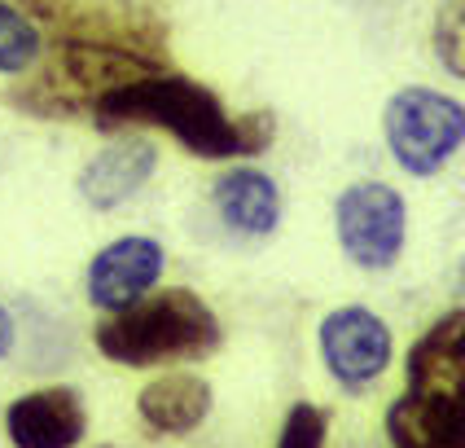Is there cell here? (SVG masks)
I'll list each match as a JSON object with an SVG mask.
<instances>
[{
    "label": "cell",
    "instance_id": "cell-2",
    "mask_svg": "<svg viewBox=\"0 0 465 448\" xmlns=\"http://www.w3.org/2000/svg\"><path fill=\"white\" fill-rule=\"evenodd\" d=\"M88 124L102 136L158 128L176 145H184L193 158H207V163L255 158L277 141V114L272 110L229 114V105L220 102L215 88L189 75H176V71H163V75L136 79V84L105 93L102 102L93 105Z\"/></svg>",
    "mask_w": 465,
    "mask_h": 448
},
{
    "label": "cell",
    "instance_id": "cell-9",
    "mask_svg": "<svg viewBox=\"0 0 465 448\" xmlns=\"http://www.w3.org/2000/svg\"><path fill=\"white\" fill-rule=\"evenodd\" d=\"M158 172V145L145 136V132H119L110 136V145L97 150L79 167L75 189L79 203L93 211H114L124 207L128 198H136L150 176Z\"/></svg>",
    "mask_w": 465,
    "mask_h": 448
},
{
    "label": "cell",
    "instance_id": "cell-8",
    "mask_svg": "<svg viewBox=\"0 0 465 448\" xmlns=\"http://www.w3.org/2000/svg\"><path fill=\"white\" fill-rule=\"evenodd\" d=\"M163 268H167V251L163 242L145 234H128L105 242L102 251L88 260V273H84V294L97 313L114 316L141 304L150 290H158L163 282Z\"/></svg>",
    "mask_w": 465,
    "mask_h": 448
},
{
    "label": "cell",
    "instance_id": "cell-15",
    "mask_svg": "<svg viewBox=\"0 0 465 448\" xmlns=\"http://www.w3.org/2000/svg\"><path fill=\"white\" fill-rule=\"evenodd\" d=\"M430 49L448 75L465 79V0H440L430 23Z\"/></svg>",
    "mask_w": 465,
    "mask_h": 448
},
{
    "label": "cell",
    "instance_id": "cell-11",
    "mask_svg": "<svg viewBox=\"0 0 465 448\" xmlns=\"http://www.w3.org/2000/svg\"><path fill=\"white\" fill-rule=\"evenodd\" d=\"M215 211L229 224L232 234L242 237H272L282 229V184L272 181L268 172H259L251 163L229 167L215 181Z\"/></svg>",
    "mask_w": 465,
    "mask_h": 448
},
{
    "label": "cell",
    "instance_id": "cell-1",
    "mask_svg": "<svg viewBox=\"0 0 465 448\" xmlns=\"http://www.w3.org/2000/svg\"><path fill=\"white\" fill-rule=\"evenodd\" d=\"M45 31L40 71L9 102L35 119H93L105 93L172 71L167 23L136 0H18Z\"/></svg>",
    "mask_w": 465,
    "mask_h": 448
},
{
    "label": "cell",
    "instance_id": "cell-17",
    "mask_svg": "<svg viewBox=\"0 0 465 448\" xmlns=\"http://www.w3.org/2000/svg\"><path fill=\"white\" fill-rule=\"evenodd\" d=\"M14 339H18V325H14V316L9 308H0V361L14 352Z\"/></svg>",
    "mask_w": 465,
    "mask_h": 448
},
{
    "label": "cell",
    "instance_id": "cell-14",
    "mask_svg": "<svg viewBox=\"0 0 465 448\" xmlns=\"http://www.w3.org/2000/svg\"><path fill=\"white\" fill-rule=\"evenodd\" d=\"M45 57V31L18 0H0V75H31Z\"/></svg>",
    "mask_w": 465,
    "mask_h": 448
},
{
    "label": "cell",
    "instance_id": "cell-12",
    "mask_svg": "<svg viewBox=\"0 0 465 448\" xmlns=\"http://www.w3.org/2000/svg\"><path fill=\"white\" fill-rule=\"evenodd\" d=\"M211 404H215L211 383L203 373H189V369L163 373L154 383H145L141 395H136V413L158 435H189V431H198L211 418Z\"/></svg>",
    "mask_w": 465,
    "mask_h": 448
},
{
    "label": "cell",
    "instance_id": "cell-3",
    "mask_svg": "<svg viewBox=\"0 0 465 448\" xmlns=\"http://www.w3.org/2000/svg\"><path fill=\"white\" fill-rule=\"evenodd\" d=\"M224 339L220 316L198 290L163 286L141 304L105 316L93 330V343L105 361L128 369H154L167 361H203Z\"/></svg>",
    "mask_w": 465,
    "mask_h": 448
},
{
    "label": "cell",
    "instance_id": "cell-7",
    "mask_svg": "<svg viewBox=\"0 0 465 448\" xmlns=\"http://www.w3.org/2000/svg\"><path fill=\"white\" fill-rule=\"evenodd\" d=\"M321 361L334 373L338 387L347 392H361L369 383H378L387 373L391 356H395V339H391V325L373 308L361 304H347L321 321Z\"/></svg>",
    "mask_w": 465,
    "mask_h": 448
},
{
    "label": "cell",
    "instance_id": "cell-16",
    "mask_svg": "<svg viewBox=\"0 0 465 448\" xmlns=\"http://www.w3.org/2000/svg\"><path fill=\"white\" fill-rule=\"evenodd\" d=\"M325 435H330V413L308 404V400H299V404L285 413L277 448H325Z\"/></svg>",
    "mask_w": 465,
    "mask_h": 448
},
{
    "label": "cell",
    "instance_id": "cell-13",
    "mask_svg": "<svg viewBox=\"0 0 465 448\" xmlns=\"http://www.w3.org/2000/svg\"><path fill=\"white\" fill-rule=\"evenodd\" d=\"M387 435L395 448H465V422L400 395L387 409Z\"/></svg>",
    "mask_w": 465,
    "mask_h": 448
},
{
    "label": "cell",
    "instance_id": "cell-10",
    "mask_svg": "<svg viewBox=\"0 0 465 448\" xmlns=\"http://www.w3.org/2000/svg\"><path fill=\"white\" fill-rule=\"evenodd\" d=\"M14 448H75L88 435V409L75 387H35L5 409Z\"/></svg>",
    "mask_w": 465,
    "mask_h": 448
},
{
    "label": "cell",
    "instance_id": "cell-4",
    "mask_svg": "<svg viewBox=\"0 0 465 448\" xmlns=\"http://www.w3.org/2000/svg\"><path fill=\"white\" fill-rule=\"evenodd\" d=\"M382 136H387V150L404 176L430 181L461 154L465 102L443 88L409 84V88L391 93L382 105Z\"/></svg>",
    "mask_w": 465,
    "mask_h": 448
},
{
    "label": "cell",
    "instance_id": "cell-6",
    "mask_svg": "<svg viewBox=\"0 0 465 448\" xmlns=\"http://www.w3.org/2000/svg\"><path fill=\"white\" fill-rule=\"evenodd\" d=\"M404 395L465 422V308L435 316L404 356Z\"/></svg>",
    "mask_w": 465,
    "mask_h": 448
},
{
    "label": "cell",
    "instance_id": "cell-18",
    "mask_svg": "<svg viewBox=\"0 0 465 448\" xmlns=\"http://www.w3.org/2000/svg\"><path fill=\"white\" fill-rule=\"evenodd\" d=\"M457 294L465 299V260H461V268H457Z\"/></svg>",
    "mask_w": 465,
    "mask_h": 448
},
{
    "label": "cell",
    "instance_id": "cell-5",
    "mask_svg": "<svg viewBox=\"0 0 465 448\" xmlns=\"http://www.w3.org/2000/svg\"><path fill=\"white\" fill-rule=\"evenodd\" d=\"M334 234L361 273H391L409 242V203L387 181H356L338 194Z\"/></svg>",
    "mask_w": 465,
    "mask_h": 448
}]
</instances>
